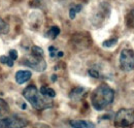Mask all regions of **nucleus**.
Wrapping results in <instances>:
<instances>
[{
	"label": "nucleus",
	"instance_id": "f8f14e48",
	"mask_svg": "<svg viewBox=\"0 0 134 128\" xmlns=\"http://www.w3.org/2000/svg\"><path fill=\"white\" fill-rule=\"evenodd\" d=\"M82 8H83L82 4H77V5H74V6L70 7V9H69V18L71 20H73L76 16V14H79L82 10Z\"/></svg>",
	"mask_w": 134,
	"mask_h": 128
},
{
	"label": "nucleus",
	"instance_id": "ddd939ff",
	"mask_svg": "<svg viewBox=\"0 0 134 128\" xmlns=\"http://www.w3.org/2000/svg\"><path fill=\"white\" fill-rule=\"evenodd\" d=\"M8 112H9V108H8L7 102L4 99L0 98V117L4 116L5 114H7Z\"/></svg>",
	"mask_w": 134,
	"mask_h": 128
},
{
	"label": "nucleus",
	"instance_id": "6ab92c4d",
	"mask_svg": "<svg viewBox=\"0 0 134 128\" xmlns=\"http://www.w3.org/2000/svg\"><path fill=\"white\" fill-rule=\"evenodd\" d=\"M10 59H13L14 61L18 59V52L16 50H10L9 51V56H8Z\"/></svg>",
	"mask_w": 134,
	"mask_h": 128
},
{
	"label": "nucleus",
	"instance_id": "f257e3e1",
	"mask_svg": "<svg viewBox=\"0 0 134 128\" xmlns=\"http://www.w3.org/2000/svg\"><path fill=\"white\" fill-rule=\"evenodd\" d=\"M115 98V91L107 85L103 84L97 87L91 96V102L96 111H103L106 109Z\"/></svg>",
	"mask_w": 134,
	"mask_h": 128
},
{
	"label": "nucleus",
	"instance_id": "f3484780",
	"mask_svg": "<svg viewBox=\"0 0 134 128\" xmlns=\"http://www.w3.org/2000/svg\"><path fill=\"white\" fill-rule=\"evenodd\" d=\"M117 42H118L117 37H113V38H110V39L105 40V41L102 44V46H103V47H105V48H111V47H114Z\"/></svg>",
	"mask_w": 134,
	"mask_h": 128
},
{
	"label": "nucleus",
	"instance_id": "dca6fc26",
	"mask_svg": "<svg viewBox=\"0 0 134 128\" xmlns=\"http://www.w3.org/2000/svg\"><path fill=\"white\" fill-rule=\"evenodd\" d=\"M0 62L2 64H5V65L9 66V67L14 66V60L10 59L8 56H1L0 57Z\"/></svg>",
	"mask_w": 134,
	"mask_h": 128
},
{
	"label": "nucleus",
	"instance_id": "7ed1b4c3",
	"mask_svg": "<svg viewBox=\"0 0 134 128\" xmlns=\"http://www.w3.org/2000/svg\"><path fill=\"white\" fill-rule=\"evenodd\" d=\"M134 124V110L121 109L115 116V125L119 128H127Z\"/></svg>",
	"mask_w": 134,
	"mask_h": 128
},
{
	"label": "nucleus",
	"instance_id": "4468645a",
	"mask_svg": "<svg viewBox=\"0 0 134 128\" xmlns=\"http://www.w3.org/2000/svg\"><path fill=\"white\" fill-rule=\"evenodd\" d=\"M9 31V25L2 19L0 18V34H6Z\"/></svg>",
	"mask_w": 134,
	"mask_h": 128
},
{
	"label": "nucleus",
	"instance_id": "1a4fd4ad",
	"mask_svg": "<svg viewBox=\"0 0 134 128\" xmlns=\"http://www.w3.org/2000/svg\"><path fill=\"white\" fill-rule=\"evenodd\" d=\"M85 88L83 87H76V88H74L71 92H70V94H69V97L71 98V99H73V100H80L81 98H82V96L84 95L85 93Z\"/></svg>",
	"mask_w": 134,
	"mask_h": 128
},
{
	"label": "nucleus",
	"instance_id": "423d86ee",
	"mask_svg": "<svg viewBox=\"0 0 134 128\" xmlns=\"http://www.w3.org/2000/svg\"><path fill=\"white\" fill-rule=\"evenodd\" d=\"M24 64L29 66L30 68H32L34 70L38 71V72H42L47 68L46 60L43 58H41V57H36V56L32 55V54L28 58H26L24 60Z\"/></svg>",
	"mask_w": 134,
	"mask_h": 128
},
{
	"label": "nucleus",
	"instance_id": "9d476101",
	"mask_svg": "<svg viewBox=\"0 0 134 128\" xmlns=\"http://www.w3.org/2000/svg\"><path fill=\"white\" fill-rule=\"evenodd\" d=\"M39 92L44 96V97H48V98H54L56 96V92L54 89H52L50 87H46V86H42L39 90Z\"/></svg>",
	"mask_w": 134,
	"mask_h": 128
},
{
	"label": "nucleus",
	"instance_id": "0eeeda50",
	"mask_svg": "<svg viewBox=\"0 0 134 128\" xmlns=\"http://www.w3.org/2000/svg\"><path fill=\"white\" fill-rule=\"evenodd\" d=\"M32 73L30 70H19L17 73H16V82H17L19 85H22V84H25L26 82L30 80Z\"/></svg>",
	"mask_w": 134,
	"mask_h": 128
},
{
	"label": "nucleus",
	"instance_id": "a211bd4d",
	"mask_svg": "<svg viewBox=\"0 0 134 128\" xmlns=\"http://www.w3.org/2000/svg\"><path fill=\"white\" fill-rule=\"evenodd\" d=\"M127 23L130 27H133L134 28V10L130 12L129 16H128V19H127Z\"/></svg>",
	"mask_w": 134,
	"mask_h": 128
},
{
	"label": "nucleus",
	"instance_id": "aec40b11",
	"mask_svg": "<svg viewBox=\"0 0 134 128\" xmlns=\"http://www.w3.org/2000/svg\"><path fill=\"white\" fill-rule=\"evenodd\" d=\"M49 51H50V56L52 58L57 57V54H58V50H57V49L54 48V47H50Z\"/></svg>",
	"mask_w": 134,
	"mask_h": 128
},
{
	"label": "nucleus",
	"instance_id": "9b49d317",
	"mask_svg": "<svg viewBox=\"0 0 134 128\" xmlns=\"http://www.w3.org/2000/svg\"><path fill=\"white\" fill-rule=\"evenodd\" d=\"M59 34H60V28L57 27V26H53V27H51L50 29H49V31L47 32L46 35L49 38H51V39H55Z\"/></svg>",
	"mask_w": 134,
	"mask_h": 128
},
{
	"label": "nucleus",
	"instance_id": "39448f33",
	"mask_svg": "<svg viewBox=\"0 0 134 128\" xmlns=\"http://www.w3.org/2000/svg\"><path fill=\"white\" fill-rule=\"evenodd\" d=\"M120 67L124 71L134 70V51L131 49H124L120 54Z\"/></svg>",
	"mask_w": 134,
	"mask_h": 128
},
{
	"label": "nucleus",
	"instance_id": "6e6552de",
	"mask_svg": "<svg viewBox=\"0 0 134 128\" xmlns=\"http://www.w3.org/2000/svg\"><path fill=\"white\" fill-rule=\"evenodd\" d=\"M72 128H95V124L86 120H72L70 121Z\"/></svg>",
	"mask_w": 134,
	"mask_h": 128
},
{
	"label": "nucleus",
	"instance_id": "412c9836",
	"mask_svg": "<svg viewBox=\"0 0 134 128\" xmlns=\"http://www.w3.org/2000/svg\"><path fill=\"white\" fill-rule=\"evenodd\" d=\"M89 74L92 77V78H99V72H98V70H95V69H90L89 71Z\"/></svg>",
	"mask_w": 134,
	"mask_h": 128
},
{
	"label": "nucleus",
	"instance_id": "2eb2a0df",
	"mask_svg": "<svg viewBox=\"0 0 134 128\" xmlns=\"http://www.w3.org/2000/svg\"><path fill=\"white\" fill-rule=\"evenodd\" d=\"M31 54L34 55V56H36V57L43 58V50L41 48H39V47H37V46L32 47V49H31Z\"/></svg>",
	"mask_w": 134,
	"mask_h": 128
},
{
	"label": "nucleus",
	"instance_id": "20e7f679",
	"mask_svg": "<svg viewBox=\"0 0 134 128\" xmlns=\"http://www.w3.org/2000/svg\"><path fill=\"white\" fill-rule=\"evenodd\" d=\"M27 125V119L19 115H14L0 119V128H25Z\"/></svg>",
	"mask_w": 134,
	"mask_h": 128
},
{
	"label": "nucleus",
	"instance_id": "4be33fe9",
	"mask_svg": "<svg viewBox=\"0 0 134 128\" xmlns=\"http://www.w3.org/2000/svg\"><path fill=\"white\" fill-rule=\"evenodd\" d=\"M56 78H57L56 76H52V81H53V82H55V81H56Z\"/></svg>",
	"mask_w": 134,
	"mask_h": 128
},
{
	"label": "nucleus",
	"instance_id": "f03ea898",
	"mask_svg": "<svg viewBox=\"0 0 134 128\" xmlns=\"http://www.w3.org/2000/svg\"><path fill=\"white\" fill-rule=\"evenodd\" d=\"M23 96L32 105V108L38 111L49 109V108H52L53 105L50 99L42 95L34 85H30L26 87L23 91Z\"/></svg>",
	"mask_w": 134,
	"mask_h": 128
}]
</instances>
